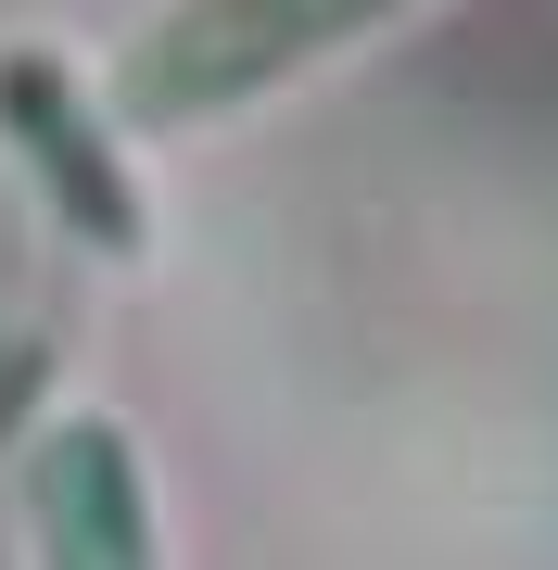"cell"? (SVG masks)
I'll use <instances>...</instances> for the list:
<instances>
[{
	"instance_id": "cell-1",
	"label": "cell",
	"mask_w": 558,
	"mask_h": 570,
	"mask_svg": "<svg viewBox=\"0 0 558 570\" xmlns=\"http://www.w3.org/2000/svg\"><path fill=\"white\" fill-rule=\"evenodd\" d=\"M381 13H407V0H190L166 39L140 51L127 102L166 115V127L178 115H228L242 89L292 77V63H317V51H343L355 26H381Z\"/></svg>"
},
{
	"instance_id": "cell-2",
	"label": "cell",
	"mask_w": 558,
	"mask_h": 570,
	"mask_svg": "<svg viewBox=\"0 0 558 570\" xmlns=\"http://www.w3.org/2000/svg\"><path fill=\"white\" fill-rule=\"evenodd\" d=\"M26 520H39V558L51 570H166L115 419H63L51 444L26 456Z\"/></svg>"
}]
</instances>
